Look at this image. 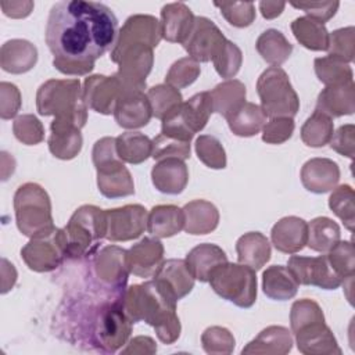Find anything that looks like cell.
Listing matches in <instances>:
<instances>
[{"mask_svg":"<svg viewBox=\"0 0 355 355\" xmlns=\"http://www.w3.org/2000/svg\"><path fill=\"white\" fill-rule=\"evenodd\" d=\"M119 35L112 10L98 1L64 0L55 3L46 24V44L53 65L65 75H86L96 60L111 51Z\"/></svg>","mask_w":355,"mask_h":355,"instance_id":"cell-1","label":"cell"},{"mask_svg":"<svg viewBox=\"0 0 355 355\" xmlns=\"http://www.w3.org/2000/svg\"><path fill=\"white\" fill-rule=\"evenodd\" d=\"M176 300L157 280L128 287L122 295V306L128 318L154 327L164 344H173L180 336V320L176 313Z\"/></svg>","mask_w":355,"mask_h":355,"instance_id":"cell-2","label":"cell"},{"mask_svg":"<svg viewBox=\"0 0 355 355\" xmlns=\"http://www.w3.org/2000/svg\"><path fill=\"white\" fill-rule=\"evenodd\" d=\"M36 108L43 116H54L50 128L82 129L87 121V107L78 79H50L40 85L36 93Z\"/></svg>","mask_w":355,"mask_h":355,"instance_id":"cell-3","label":"cell"},{"mask_svg":"<svg viewBox=\"0 0 355 355\" xmlns=\"http://www.w3.org/2000/svg\"><path fill=\"white\" fill-rule=\"evenodd\" d=\"M67 258H83L92 254L107 234L105 211L96 205L79 207L64 227Z\"/></svg>","mask_w":355,"mask_h":355,"instance_id":"cell-4","label":"cell"},{"mask_svg":"<svg viewBox=\"0 0 355 355\" xmlns=\"http://www.w3.org/2000/svg\"><path fill=\"white\" fill-rule=\"evenodd\" d=\"M15 220L19 232L35 237L54 227L51 201L47 191L37 183H25L14 194Z\"/></svg>","mask_w":355,"mask_h":355,"instance_id":"cell-5","label":"cell"},{"mask_svg":"<svg viewBox=\"0 0 355 355\" xmlns=\"http://www.w3.org/2000/svg\"><path fill=\"white\" fill-rule=\"evenodd\" d=\"M261 108L269 118H294L300 110V98L287 72L280 67L266 68L257 80Z\"/></svg>","mask_w":355,"mask_h":355,"instance_id":"cell-6","label":"cell"},{"mask_svg":"<svg viewBox=\"0 0 355 355\" xmlns=\"http://www.w3.org/2000/svg\"><path fill=\"white\" fill-rule=\"evenodd\" d=\"M214 112L209 92H201L180 103L161 121V133L190 141L194 135L202 130Z\"/></svg>","mask_w":355,"mask_h":355,"instance_id":"cell-7","label":"cell"},{"mask_svg":"<svg viewBox=\"0 0 355 355\" xmlns=\"http://www.w3.org/2000/svg\"><path fill=\"white\" fill-rule=\"evenodd\" d=\"M208 282L219 297L240 308H250L257 301V275L247 265L226 262L214 270Z\"/></svg>","mask_w":355,"mask_h":355,"instance_id":"cell-8","label":"cell"},{"mask_svg":"<svg viewBox=\"0 0 355 355\" xmlns=\"http://www.w3.org/2000/svg\"><path fill=\"white\" fill-rule=\"evenodd\" d=\"M122 295L101 306L93 322V343L104 352H115L126 344L132 333L133 322L123 311Z\"/></svg>","mask_w":355,"mask_h":355,"instance_id":"cell-9","label":"cell"},{"mask_svg":"<svg viewBox=\"0 0 355 355\" xmlns=\"http://www.w3.org/2000/svg\"><path fill=\"white\" fill-rule=\"evenodd\" d=\"M110 58L112 62L118 64L115 75L122 82L125 90L146 89V78L154 64L153 47L143 43L114 47L110 53Z\"/></svg>","mask_w":355,"mask_h":355,"instance_id":"cell-10","label":"cell"},{"mask_svg":"<svg viewBox=\"0 0 355 355\" xmlns=\"http://www.w3.org/2000/svg\"><path fill=\"white\" fill-rule=\"evenodd\" d=\"M21 258L31 270L51 272L67 258V240L64 229L53 227L46 233L31 237L21 250Z\"/></svg>","mask_w":355,"mask_h":355,"instance_id":"cell-11","label":"cell"},{"mask_svg":"<svg viewBox=\"0 0 355 355\" xmlns=\"http://www.w3.org/2000/svg\"><path fill=\"white\" fill-rule=\"evenodd\" d=\"M287 268L294 275L298 284L336 290L344 283V279L330 265L327 254L319 257L291 255Z\"/></svg>","mask_w":355,"mask_h":355,"instance_id":"cell-12","label":"cell"},{"mask_svg":"<svg viewBox=\"0 0 355 355\" xmlns=\"http://www.w3.org/2000/svg\"><path fill=\"white\" fill-rule=\"evenodd\" d=\"M147 209L140 204L105 209V239L110 241H129L140 237L147 229Z\"/></svg>","mask_w":355,"mask_h":355,"instance_id":"cell-13","label":"cell"},{"mask_svg":"<svg viewBox=\"0 0 355 355\" xmlns=\"http://www.w3.org/2000/svg\"><path fill=\"white\" fill-rule=\"evenodd\" d=\"M225 42L226 37L211 19L196 17L193 29L183 42V47L189 53V57L197 62H208L215 58Z\"/></svg>","mask_w":355,"mask_h":355,"instance_id":"cell-14","label":"cell"},{"mask_svg":"<svg viewBox=\"0 0 355 355\" xmlns=\"http://www.w3.org/2000/svg\"><path fill=\"white\" fill-rule=\"evenodd\" d=\"M122 93L123 86L116 75H92L85 79L82 87L85 105L103 115L114 114Z\"/></svg>","mask_w":355,"mask_h":355,"instance_id":"cell-15","label":"cell"},{"mask_svg":"<svg viewBox=\"0 0 355 355\" xmlns=\"http://www.w3.org/2000/svg\"><path fill=\"white\" fill-rule=\"evenodd\" d=\"M94 270L97 277L111 286L118 293L126 290L129 269L126 265V250L118 245L103 247L94 257Z\"/></svg>","mask_w":355,"mask_h":355,"instance_id":"cell-16","label":"cell"},{"mask_svg":"<svg viewBox=\"0 0 355 355\" xmlns=\"http://www.w3.org/2000/svg\"><path fill=\"white\" fill-rule=\"evenodd\" d=\"M164 262V245L157 237H144L126 251L129 273L137 277H153Z\"/></svg>","mask_w":355,"mask_h":355,"instance_id":"cell-17","label":"cell"},{"mask_svg":"<svg viewBox=\"0 0 355 355\" xmlns=\"http://www.w3.org/2000/svg\"><path fill=\"white\" fill-rule=\"evenodd\" d=\"M151 116L153 110L143 90H123L114 111V118L121 128H143L150 122Z\"/></svg>","mask_w":355,"mask_h":355,"instance_id":"cell-18","label":"cell"},{"mask_svg":"<svg viewBox=\"0 0 355 355\" xmlns=\"http://www.w3.org/2000/svg\"><path fill=\"white\" fill-rule=\"evenodd\" d=\"M161 39V22L155 17L148 14H135L125 21L114 47L143 43L154 49L159 44Z\"/></svg>","mask_w":355,"mask_h":355,"instance_id":"cell-19","label":"cell"},{"mask_svg":"<svg viewBox=\"0 0 355 355\" xmlns=\"http://www.w3.org/2000/svg\"><path fill=\"white\" fill-rule=\"evenodd\" d=\"M302 186L315 194L331 191L340 182V168L330 158H311L301 168Z\"/></svg>","mask_w":355,"mask_h":355,"instance_id":"cell-20","label":"cell"},{"mask_svg":"<svg viewBox=\"0 0 355 355\" xmlns=\"http://www.w3.org/2000/svg\"><path fill=\"white\" fill-rule=\"evenodd\" d=\"M308 223L300 216H284L279 219L272 230L270 240L275 248L284 254H295L306 245Z\"/></svg>","mask_w":355,"mask_h":355,"instance_id":"cell-21","label":"cell"},{"mask_svg":"<svg viewBox=\"0 0 355 355\" xmlns=\"http://www.w3.org/2000/svg\"><path fill=\"white\" fill-rule=\"evenodd\" d=\"M298 351L305 355H340L337 340L324 322L312 323L295 333Z\"/></svg>","mask_w":355,"mask_h":355,"instance_id":"cell-22","label":"cell"},{"mask_svg":"<svg viewBox=\"0 0 355 355\" xmlns=\"http://www.w3.org/2000/svg\"><path fill=\"white\" fill-rule=\"evenodd\" d=\"M194 14L184 3H169L161 8L162 39L171 43H180L187 39L194 25Z\"/></svg>","mask_w":355,"mask_h":355,"instance_id":"cell-23","label":"cell"},{"mask_svg":"<svg viewBox=\"0 0 355 355\" xmlns=\"http://www.w3.org/2000/svg\"><path fill=\"white\" fill-rule=\"evenodd\" d=\"M316 110L330 118L351 115L355 111V85L354 80L340 85L326 86L318 96Z\"/></svg>","mask_w":355,"mask_h":355,"instance_id":"cell-24","label":"cell"},{"mask_svg":"<svg viewBox=\"0 0 355 355\" xmlns=\"http://www.w3.org/2000/svg\"><path fill=\"white\" fill-rule=\"evenodd\" d=\"M151 180L154 187L164 194H180L187 186L189 169L182 159H161L151 169Z\"/></svg>","mask_w":355,"mask_h":355,"instance_id":"cell-25","label":"cell"},{"mask_svg":"<svg viewBox=\"0 0 355 355\" xmlns=\"http://www.w3.org/2000/svg\"><path fill=\"white\" fill-rule=\"evenodd\" d=\"M176 301L186 297L194 287V277L190 273L184 259H166L161 263L153 276Z\"/></svg>","mask_w":355,"mask_h":355,"instance_id":"cell-26","label":"cell"},{"mask_svg":"<svg viewBox=\"0 0 355 355\" xmlns=\"http://www.w3.org/2000/svg\"><path fill=\"white\" fill-rule=\"evenodd\" d=\"M184 262L193 277L204 283L209 280L211 275L218 266L227 262V257L219 245L202 243L187 252Z\"/></svg>","mask_w":355,"mask_h":355,"instance_id":"cell-27","label":"cell"},{"mask_svg":"<svg viewBox=\"0 0 355 355\" xmlns=\"http://www.w3.org/2000/svg\"><path fill=\"white\" fill-rule=\"evenodd\" d=\"M37 62V49L25 39L7 40L0 49V67L10 73H25Z\"/></svg>","mask_w":355,"mask_h":355,"instance_id":"cell-28","label":"cell"},{"mask_svg":"<svg viewBox=\"0 0 355 355\" xmlns=\"http://www.w3.org/2000/svg\"><path fill=\"white\" fill-rule=\"evenodd\" d=\"M97 171L98 191L107 198H119L135 194V183L123 161H118Z\"/></svg>","mask_w":355,"mask_h":355,"instance_id":"cell-29","label":"cell"},{"mask_svg":"<svg viewBox=\"0 0 355 355\" xmlns=\"http://www.w3.org/2000/svg\"><path fill=\"white\" fill-rule=\"evenodd\" d=\"M184 226L183 230L189 234H208L218 227L219 211L207 200H193L183 208Z\"/></svg>","mask_w":355,"mask_h":355,"instance_id":"cell-30","label":"cell"},{"mask_svg":"<svg viewBox=\"0 0 355 355\" xmlns=\"http://www.w3.org/2000/svg\"><path fill=\"white\" fill-rule=\"evenodd\" d=\"M236 252L239 263L247 265L257 272L270 259L272 248L265 234L261 232H248L239 237L236 243Z\"/></svg>","mask_w":355,"mask_h":355,"instance_id":"cell-31","label":"cell"},{"mask_svg":"<svg viewBox=\"0 0 355 355\" xmlns=\"http://www.w3.org/2000/svg\"><path fill=\"white\" fill-rule=\"evenodd\" d=\"M183 209L172 204L155 205L147 215V230L157 239L172 237L183 230Z\"/></svg>","mask_w":355,"mask_h":355,"instance_id":"cell-32","label":"cell"},{"mask_svg":"<svg viewBox=\"0 0 355 355\" xmlns=\"http://www.w3.org/2000/svg\"><path fill=\"white\" fill-rule=\"evenodd\" d=\"M291 331L283 326H269L263 329L252 341H250L241 354H273L286 355L291 351Z\"/></svg>","mask_w":355,"mask_h":355,"instance_id":"cell-33","label":"cell"},{"mask_svg":"<svg viewBox=\"0 0 355 355\" xmlns=\"http://www.w3.org/2000/svg\"><path fill=\"white\" fill-rule=\"evenodd\" d=\"M214 112H218L225 119H229L245 104L247 90L243 82L237 79H226L216 85L211 92Z\"/></svg>","mask_w":355,"mask_h":355,"instance_id":"cell-34","label":"cell"},{"mask_svg":"<svg viewBox=\"0 0 355 355\" xmlns=\"http://www.w3.org/2000/svg\"><path fill=\"white\" fill-rule=\"evenodd\" d=\"M298 287V282L287 266L272 265L262 273V290L270 300H291L295 297Z\"/></svg>","mask_w":355,"mask_h":355,"instance_id":"cell-35","label":"cell"},{"mask_svg":"<svg viewBox=\"0 0 355 355\" xmlns=\"http://www.w3.org/2000/svg\"><path fill=\"white\" fill-rule=\"evenodd\" d=\"M255 49L272 67H280L293 53V44L277 29H266L262 32L257 39Z\"/></svg>","mask_w":355,"mask_h":355,"instance_id":"cell-36","label":"cell"},{"mask_svg":"<svg viewBox=\"0 0 355 355\" xmlns=\"http://www.w3.org/2000/svg\"><path fill=\"white\" fill-rule=\"evenodd\" d=\"M291 32L304 47L315 51H324L329 47V31L324 24L305 15L291 22Z\"/></svg>","mask_w":355,"mask_h":355,"instance_id":"cell-37","label":"cell"},{"mask_svg":"<svg viewBox=\"0 0 355 355\" xmlns=\"http://www.w3.org/2000/svg\"><path fill=\"white\" fill-rule=\"evenodd\" d=\"M118 157L128 164H141L151 157L153 141L140 132H125L115 137Z\"/></svg>","mask_w":355,"mask_h":355,"instance_id":"cell-38","label":"cell"},{"mask_svg":"<svg viewBox=\"0 0 355 355\" xmlns=\"http://www.w3.org/2000/svg\"><path fill=\"white\" fill-rule=\"evenodd\" d=\"M340 226L327 216H318L308 223L306 245L318 252H329L340 241Z\"/></svg>","mask_w":355,"mask_h":355,"instance_id":"cell-39","label":"cell"},{"mask_svg":"<svg viewBox=\"0 0 355 355\" xmlns=\"http://www.w3.org/2000/svg\"><path fill=\"white\" fill-rule=\"evenodd\" d=\"M226 121L233 135L251 137L262 130L266 123V115L259 105L245 101V104Z\"/></svg>","mask_w":355,"mask_h":355,"instance_id":"cell-40","label":"cell"},{"mask_svg":"<svg viewBox=\"0 0 355 355\" xmlns=\"http://www.w3.org/2000/svg\"><path fill=\"white\" fill-rule=\"evenodd\" d=\"M51 135L49 137L50 153L60 159H72L82 150V135L78 128H50Z\"/></svg>","mask_w":355,"mask_h":355,"instance_id":"cell-41","label":"cell"},{"mask_svg":"<svg viewBox=\"0 0 355 355\" xmlns=\"http://www.w3.org/2000/svg\"><path fill=\"white\" fill-rule=\"evenodd\" d=\"M334 132L333 118L324 112L315 110L312 115L304 122L301 128V140L313 148L323 147L329 144Z\"/></svg>","mask_w":355,"mask_h":355,"instance_id":"cell-42","label":"cell"},{"mask_svg":"<svg viewBox=\"0 0 355 355\" xmlns=\"http://www.w3.org/2000/svg\"><path fill=\"white\" fill-rule=\"evenodd\" d=\"M315 73L318 79L324 83L326 86L330 85H340L354 80V72L349 64L344 62L343 60L334 55H324L315 58L313 62Z\"/></svg>","mask_w":355,"mask_h":355,"instance_id":"cell-43","label":"cell"},{"mask_svg":"<svg viewBox=\"0 0 355 355\" xmlns=\"http://www.w3.org/2000/svg\"><path fill=\"white\" fill-rule=\"evenodd\" d=\"M355 194L349 184L336 186L329 197V207L331 212L341 219L344 226L352 232L355 225Z\"/></svg>","mask_w":355,"mask_h":355,"instance_id":"cell-44","label":"cell"},{"mask_svg":"<svg viewBox=\"0 0 355 355\" xmlns=\"http://www.w3.org/2000/svg\"><path fill=\"white\" fill-rule=\"evenodd\" d=\"M147 98L153 110V116L158 119H162L166 114L183 103L182 93L166 83L150 87L147 92Z\"/></svg>","mask_w":355,"mask_h":355,"instance_id":"cell-45","label":"cell"},{"mask_svg":"<svg viewBox=\"0 0 355 355\" xmlns=\"http://www.w3.org/2000/svg\"><path fill=\"white\" fill-rule=\"evenodd\" d=\"M196 154L198 159L211 169L226 168V151L222 143L212 135H200L196 139Z\"/></svg>","mask_w":355,"mask_h":355,"instance_id":"cell-46","label":"cell"},{"mask_svg":"<svg viewBox=\"0 0 355 355\" xmlns=\"http://www.w3.org/2000/svg\"><path fill=\"white\" fill-rule=\"evenodd\" d=\"M200 62L191 57H183L175 61L165 76V83L175 89H184L194 83L200 76Z\"/></svg>","mask_w":355,"mask_h":355,"instance_id":"cell-47","label":"cell"},{"mask_svg":"<svg viewBox=\"0 0 355 355\" xmlns=\"http://www.w3.org/2000/svg\"><path fill=\"white\" fill-rule=\"evenodd\" d=\"M318 322H324V315L316 301L309 298H302V300H297L291 305L290 326L294 334L300 329Z\"/></svg>","mask_w":355,"mask_h":355,"instance_id":"cell-48","label":"cell"},{"mask_svg":"<svg viewBox=\"0 0 355 355\" xmlns=\"http://www.w3.org/2000/svg\"><path fill=\"white\" fill-rule=\"evenodd\" d=\"M153 151L151 157L155 161L166 159V158H178V159H187L190 158V141L179 140L166 135H157L153 140Z\"/></svg>","mask_w":355,"mask_h":355,"instance_id":"cell-49","label":"cell"},{"mask_svg":"<svg viewBox=\"0 0 355 355\" xmlns=\"http://www.w3.org/2000/svg\"><path fill=\"white\" fill-rule=\"evenodd\" d=\"M212 62L219 76L225 79H233L240 71L243 62V53L236 43L226 39L225 44L215 55Z\"/></svg>","mask_w":355,"mask_h":355,"instance_id":"cell-50","label":"cell"},{"mask_svg":"<svg viewBox=\"0 0 355 355\" xmlns=\"http://www.w3.org/2000/svg\"><path fill=\"white\" fill-rule=\"evenodd\" d=\"M201 344L207 354L227 355L233 352L236 340L226 327L211 326L201 334Z\"/></svg>","mask_w":355,"mask_h":355,"instance_id":"cell-51","label":"cell"},{"mask_svg":"<svg viewBox=\"0 0 355 355\" xmlns=\"http://www.w3.org/2000/svg\"><path fill=\"white\" fill-rule=\"evenodd\" d=\"M214 6L218 7L223 18L236 28L250 26L257 15L255 4L252 1H215Z\"/></svg>","mask_w":355,"mask_h":355,"instance_id":"cell-52","label":"cell"},{"mask_svg":"<svg viewBox=\"0 0 355 355\" xmlns=\"http://www.w3.org/2000/svg\"><path fill=\"white\" fill-rule=\"evenodd\" d=\"M12 133L26 146L39 144L44 139V128L33 114L18 115L12 122Z\"/></svg>","mask_w":355,"mask_h":355,"instance_id":"cell-53","label":"cell"},{"mask_svg":"<svg viewBox=\"0 0 355 355\" xmlns=\"http://www.w3.org/2000/svg\"><path fill=\"white\" fill-rule=\"evenodd\" d=\"M330 55H334L344 62L349 64L355 54V29L354 26L340 28L329 33V47Z\"/></svg>","mask_w":355,"mask_h":355,"instance_id":"cell-54","label":"cell"},{"mask_svg":"<svg viewBox=\"0 0 355 355\" xmlns=\"http://www.w3.org/2000/svg\"><path fill=\"white\" fill-rule=\"evenodd\" d=\"M327 254L333 269L344 279L355 273V251L351 241H338Z\"/></svg>","mask_w":355,"mask_h":355,"instance_id":"cell-55","label":"cell"},{"mask_svg":"<svg viewBox=\"0 0 355 355\" xmlns=\"http://www.w3.org/2000/svg\"><path fill=\"white\" fill-rule=\"evenodd\" d=\"M294 119L293 118H270L262 128V140L268 144H282L287 141L294 133Z\"/></svg>","mask_w":355,"mask_h":355,"instance_id":"cell-56","label":"cell"},{"mask_svg":"<svg viewBox=\"0 0 355 355\" xmlns=\"http://www.w3.org/2000/svg\"><path fill=\"white\" fill-rule=\"evenodd\" d=\"M293 7L300 8L306 12L308 17L324 24L330 18H333L340 7V1H333V0H326V1H291L290 3Z\"/></svg>","mask_w":355,"mask_h":355,"instance_id":"cell-57","label":"cell"},{"mask_svg":"<svg viewBox=\"0 0 355 355\" xmlns=\"http://www.w3.org/2000/svg\"><path fill=\"white\" fill-rule=\"evenodd\" d=\"M21 108V93L19 89L10 83H0V116L1 119L14 118Z\"/></svg>","mask_w":355,"mask_h":355,"instance_id":"cell-58","label":"cell"},{"mask_svg":"<svg viewBox=\"0 0 355 355\" xmlns=\"http://www.w3.org/2000/svg\"><path fill=\"white\" fill-rule=\"evenodd\" d=\"M329 144L336 153L352 159L355 154V126L352 123L341 125L333 132Z\"/></svg>","mask_w":355,"mask_h":355,"instance_id":"cell-59","label":"cell"},{"mask_svg":"<svg viewBox=\"0 0 355 355\" xmlns=\"http://www.w3.org/2000/svg\"><path fill=\"white\" fill-rule=\"evenodd\" d=\"M92 158H93V164H94L96 169L108 166L118 161H122L116 153L115 137L107 136V137H101L100 140H97L93 146Z\"/></svg>","mask_w":355,"mask_h":355,"instance_id":"cell-60","label":"cell"},{"mask_svg":"<svg viewBox=\"0 0 355 355\" xmlns=\"http://www.w3.org/2000/svg\"><path fill=\"white\" fill-rule=\"evenodd\" d=\"M157 345L151 337L137 336L129 341L128 347L122 349V354H154Z\"/></svg>","mask_w":355,"mask_h":355,"instance_id":"cell-61","label":"cell"},{"mask_svg":"<svg viewBox=\"0 0 355 355\" xmlns=\"http://www.w3.org/2000/svg\"><path fill=\"white\" fill-rule=\"evenodd\" d=\"M3 12L11 18H25L33 10V1H1Z\"/></svg>","mask_w":355,"mask_h":355,"instance_id":"cell-62","label":"cell"},{"mask_svg":"<svg viewBox=\"0 0 355 355\" xmlns=\"http://www.w3.org/2000/svg\"><path fill=\"white\" fill-rule=\"evenodd\" d=\"M259 11L262 14L263 18L266 19H273L276 17H279L284 7H286V3L284 1H259Z\"/></svg>","mask_w":355,"mask_h":355,"instance_id":"cell-63","label":"cell"},{"mask_svg":"<svg viewBox=\"0 0 355 355\" xmlns=\"http://www.w3.org/2000/svg\"><path fill=\"white\" fill-rule=\"evenodd\" d=\"M7 272H8L7 259L3 258L1 259V293L3 294H6L10 288H12L15 282H17V270L12 269L10 275Z\"/></svg>","mask_w":355,"mask_h":355,"instance_id":"cell-64","label":"cell"}]
</instances>
